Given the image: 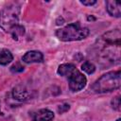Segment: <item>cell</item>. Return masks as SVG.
I'll return each instance as SVG.
<instances>
[{"mask_svg":"<svg viewBox=\"0 0 121 121\" xmlns=\"http://www.w3.org/2000/svg\"><path fill=\"white\" fill-rule=\"evenodd\" d=\"M58 73L60 76L67 77L69 81V88L73 92L81 90L86 84V78L76 69L74 64L65 63L61 64L58 68Z\"/></svg>","mask_w":121,"mask_h":121,"instance_id":"cell-1","label":"cell"},{"mask_svg":"<svg viewBox=\"0 0 121 121\" xmlns=\"http://www.w3.org/2000/svg\"><path fill=\"white\" fill-rule=\"evenodd\" d=\"M120 71L109 72L100 77L93 85L92 90L95 93H106L111 92L120 87Z\"/></svg>","mask_w":121,"mask_h":121,"instance_id":"cell-2","label":"cell"},{"mask_svg":"<svg viewBox=\"0 0 121 121\" xmlns=\"http://www.w3.org/2000/svg\"><path fill=\"white\" fill-rule=\"evenodd\" d=\"M89 35V29L87 27H83L80 24L74 23L66 26L63 28L58 29L56 31V36L63 42L68 41H79L86 38Z\"/></svg>","mask_w":121,"mask_h":121,"instance_id":"cell-3","label":"cell"},{"mask_svg":"<svg viewBox=\"0 0 121 121\" xmlns=\"http://www.w3.org/2000/svg\"><path fill=\"white\" fill-rule=\"evenodd\" d=\"M20 14V7L17 4H11L6 7L0 12V26L9 31L18 25Z\"/></svg>","mask_w":121,"mask_h":121,"instance_id":"cell-4","label":"cell"},{"mask_svg":"<svg viewBox=\"0 0 121 121\" xmlns=\"http://www.w3.org/2000/svg\"><path fill=\"white\" fill-rule=\"evenodd\" d=\"M32 93H33V91H30L25 85H17L16 87L13 88L12 95H13L14 99H16V100L26 101L33 96Z\"/></svg>","mask_w":121,"mask_h":121,"instance_id":"cell-5","label":"cell"},{"mask_svg":"<svg viewBox=\"0 0 121 121\" xmlns=\"http://www.w3.org/2000/svg\"><path fill=\"white\" fill-rule=\"evenodd\" d=\"M120 38H121V34H120L119 29L111 30V31H109L103 35V40L106 41L108 43H111V44L119 45L120 44Z\"/></svg>","mask_w":121,"mask_h":121,"instance_id":"cell-6","label":"cell"},{"mask_svg":"<svg viewBox=\"0 0 121 121\" xmlns=\"http://www.w3.org/2000/svg\"><path fill=\"white\" fill-rule=\"evenodd\" d=\"M33 121H50L54 118V113L50 110L42 109L33 114Z\"/></svg>","mask_w":121,"mask_h":121,"instance_id":"cell-7","label":"cell"},{"mask_svg":"<svg viewBox=\"0 0 121 121\" xmlns=\"http://www.w3.org/2000/svg\"><path fill=\"white\" fill-rule=\"evenodd\" d=\"M106 7H107V11L109 12L110 15L114 16V17H120V15H121V4H120V2L109 0L106 2Z\"/></svg>","mask_w":121,"mask_h":121,"instance_id":"cell-8","label":"cell"},{"mask_svg":"<svg viewBox=\"0 0 121 121\" xmlns=\"http://www.w3.org/2000/svg\"><path fill=\"white\" fill-rule=\"evenodd\" d=\"M43 54L39 51H28L23 56V60L26 63L41 62L43 60Z\"/></svg>","mask_w":121,"mask_h":121,"instance_id":"cell-9","label":"cell"},{"mask_svg":"<svg viewBox=\"0 0 121 121\" xmlns=\"http://www.w3.org/2000/svg\"><path fill=\"white\" fill-rule=\"evenodd\" d=\"M13 60L12 54L8 49H2L0 50V64L1 65H7Z\"/></svg>","mask_w":121,"mask_h":121,"instance_id":"cell-10","label":"cell"},{"mask_svg":"<svg viewBox=\"0 0 121 121\" xmlns=\"http://www.w3.org/2000/svg\"><path fill=\"white\" fill-rule=\"evenodd\" d=\"M9 32H10V34H11V36H12V38H13L14 40H18L20 37H22V36L24 35V33H25V28H24V26H20V25H17V26H13V27L9 30Z\"/></svg>","mask_w":121,"mask_h":121,"instance_id":"cell-11","label":"cell"},{"mask_svg":"<svg viewBox=\"0 0 121 121\" xmlns=\"http://www.w3.org/2000/svg\"><path fill=\"white\" fill-rule=\"evenodd\" d=\"M81 69L84 72H86L87 74H93L95 72V65L93 63H91L89 61H85L81 65Z\"/></svg>","mask_w":121,"mask_h":121,"instance_id":"cell-12","label":"cell"},{"mask_svg":"<svg viewBox=\"0 0 121 121\" xmlns=\"http://www.w3.org/2000/svg\"><path fill=\"white\" fill-rule=\"evenodd\" d=\"M24 70V67L20 64V63H15V64H13L11 67H10V71L12 72V73H19V72H22Z\"/></svg>","mask_w":121,"mask_h":121,"instance_id":"cell-13","label":"cell"},{"mask_svg":"<svg viewBox=\"0 0 121 121\" xmlns=\"http://www.w3.org/2000/svg\"><path fill=\"white\" fill-rule=\"evenodd\" d=\"M112 108L115 109V110H120V96L117 95L116 97H114L112 101Z\"/></svg>","mask_w":121,"mask_h":121,"instance_id":"cell-14","label":"cell"},{"mask_svg":"<svg viewBox=\"0 0 121 121\" xmlns=\"http://www.w3.org/2000/svg\"><path fill=\"white\" fill-rule=\"evenodd\" d=\"M69 108H70V106H69L68 104H62V105H60V106H59L58 111H59L60 113H62V112H67V111L69 110Z\"/></svg>","mask_w":121,"mask_h":121,"instance_id":"cell-15","label":"cell"},{"mask_svg":"<svg viewBox=\"0 0 121 121\" xmlns=\"http://www.w3.org/2000/svg\"><path fill=\"white\" fill-rule=\"evenodd\" d=\"M80 3L83 5H86V6H92V5H95L96 3V1L95 0H81Z\"/></svg>","mask_w":121,"mask_h":121,"instance_id":"cell-16","label":"cell"},{"mask_svg":"<svg viewBox=\"0 0 121 121\" xmlns=\"http://www.w3.org/2000/svg\"><path fill=\"white\" fill-rule=\"evenodd\" d=\"M116 121H120V118H118V119H117V120H116Z\"/></svg>","mask_w":121,"mask_h":121,"instance_id":"cell-17","label":"cell"}]
</instances>
